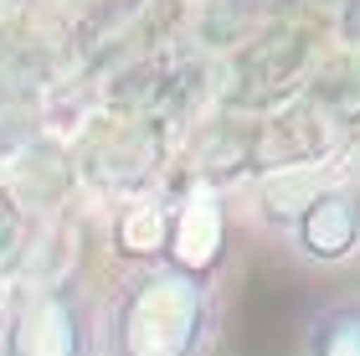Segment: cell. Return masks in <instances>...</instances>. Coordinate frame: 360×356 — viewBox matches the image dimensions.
Returning <instances> with one entry per match:
<instances>
[{
	"instance_id": "obj_1",
	"label": "cell",
	"mask_w": 360,
	"mask_h": 356,
	"mask_svg": "<svg viewBox=\"0 0 360 356\" xmlns=\"http://www.w3.org/2000/svg\"><path fill=\"white\" fill-rule=\"evenodd\" d=\"M221 300L211 274L150 258L129 269L98 315V356H206L217 341Z\"/></svg>"
},
{
	"instance_id": "obj_2",
	"label": "cell",
	"mask_w": 360,
	"mask_h": 356,
	"mask_svg": "<svg viewBox=\"0 0 360 356\" xmlns=\"http://www.w3.org/2000/svg\"><path fill=\"white\" fill-rule=\"evenodd\" d=\"M0 356H98V315L68 284H31L0 310Z\"/></svg>"
},
{
	"instance_id": "obj_3",
	"label": "cell",
	"mask_w": 360,
	"mask_h": 356,
	"mask_svg": "<svg viewBox=\"0 0 360 356\" xmlns=\"http://www.w3.org/2000/svg\"><path fill=\"white\" fill-rule=\"evenodd\" d=\"M288 248L309 269H340L360 258V202L350 181H324L293 207L288 217Z\"/></svg>"
},
{
	"instance_id": "obj_4",
	"label": "cell",
	"mask_w": 360,
	"mask_h": 356,
	"mask_svg": "<svg viewBox=\"0 0 360 356\" xmlns=\"http://www.w3.org/2000/svg\"><path fill=\"white\" fill-rule=\"evenodd\" d=\"M304 356H360V295H335L309 310Z\"/></svg>"
}]
</instances>
